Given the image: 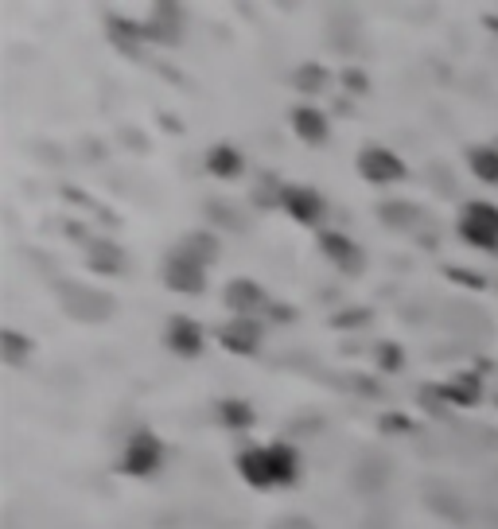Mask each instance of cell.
Returning a JSON list of instances; mask_svg holds the SVG:
<instances>
[{"label":"cell","mask_w":498,"mask_h":529,"mask_svg":"<svg viewBox=\"0 0 498 529\" xmlns=\"http://www.w3.org/2000/svg\"><path fill=\"white\" fill-rule=\"evenodd\" d=\"M288 121H292V133L308 144V148H323V144L331 141V121H327V113H323L316 102L292 106V117H288Z\"/></svg>","instance_id":"obj_12"},{"label":"cell","mask_w":498,"mask_h":529,"mask_svg":"<svg viewBox=\"0 0 498 529\" xmlns=\"http://www.w3.org/2000/svg\"><path fill=\"white\" fill-rule=\"evenodd\" d=\"M55 296H59V312L74 323H106L117 312V300L106 288H94L86 281H59Z\"/></svg>","instance_id":"obj_1"},{"label":"cell","mask_w":498,"mask_h":529,"mask_svg":"<svg viewBox=\"0 0 498 529\" xmlns=\"http://www.w3.org/2000/svg\"><path fill=\"white\" fill-rule=\"evenodd\" d=\"M292 319H296V312H292V308H281L277 300H273V308L265 312V323H292Z\"/></svg>","instance_id":"obj_28"},{"label":"cell","mask_w":498,"mask_h":529,"mask_svg":"<svg viewBox=\"0 0 498 529\" xmlns=\"http://www.w3.org/2000/svg\"><path fill=\"white\" fill-rule=\"evenodd\" d=\"M436 393H440L444 401H452V405H479L483 382H479V374H456V378H448Z\"/></svg>","instance_id":"obj_23"},{"label":"cell","mask_w":498,"mask_h":529,"mask_svg":"<svg viewBox=\"0 0 498 529\" xmlns=\"http://www.w3.org/2000/svg\"><path fill=\"white\" fill-rule=\"evenodd\" d=\"M355 172L374 187H390V183L409 179V164L386 144H362L355 156Z\"/></svg>","instance_id":"obj_4"},{"label":"cell","mask_w":498,"mask_h":529,"mask_svg":"<svg viewBox=\"0 0 498 529\" xmlns=\"http://www.w3.org/2000/svg\"><path fill=\"white\" fill-rule=\"evenodd\" d=\"M339 78H343V86H347L351 94H370V78H366L362 71H355V67H351V71H343Z\"/></svg>","instance_id":"obj_27"},{"label":"cell","mask_w":498,"mask_h":529,"mask_svg":"<svg viewBox=\"0 0 498 529\" xmlns=\"http://www.w3.org/2000/svg\"><path fill=\"white\" fill-rule=\"evenodd\" d=\"M292 86H296V94H304V98H320L331 90V71L323 67V63H300L296 71H292Z\"/></svg>","instance_id":"obj_21"},{"label":"cell","mask_w":498,"mask_h":529,"mask_svg":"<svg viewBox=\"0 0 498 529\" xmlns=\"http://www.w3.org/2000/svg\"><path fill=\"white\" fill-rule=\"evenodd\" d=\"M374 366L386 370V374H397V370H405V351L397 343H378L374 347Z\"/></svg>","instance_id":"obj_26"},{"label":"cell","mask_w":498,"mask_h":529,"mask_svg":"<svg viewBox=\"0 0 498 529\" xmlns=\"http://www.w3.org/2000/svg\"><path fill=\"white\" fill-rule=\"evenodd\" d=\"M160 281H164L168 292H176V296H203L207 284H211V277H207V265L183 257L176 249H168L164 265H160Z\"/></svg>","instance_id":"obj_6"},{"label":"cell","mask_w":498,"mask_h":529,"mask_svg":"<svg viewBox=\"0 0 498 529\" xmlns=\"http://www.w3.org/2000/svg\"><path fill=\"white\" fill-rule=\"evenodd\" d=\"M106 36L109 43L121 51V55H137L144 43V24L141 20H121V16H109L106 20Z\"/></svg>","instance_id":"obj_20"},{"label":"cell","mask_w":498,"mask_h":529,"mask_svg":"<svg viewBox=\"0 0 498 529\" xmlns=\"http://www.w3.org/2000/svg\"><path fill=\"white\" fill-rule=\"evenodd\" d=\"M234 467H238L242 483H249L253 491H269V487H273L269 444H249V448H242V452H238V459H234Z\"/></svg>","instance_id":"obj_13"},{"label":"cell","mask_w":498,"mask_h":529,"mask_svg":"<svg viewBox=\"0 0 498 529\" xmlns=\"http://www.w3.org/2000/svg\"><path fill=\"white\" fill-rule=\"evenodd\" d=\"M32 354H36V347H32L28 335H20L16 327H4L0 331V358L8 366H24V362H32Z\"/></svg>","instance_id":"obj_24"},{"label":"cell","mask_w":498,"mask_h":529,"mask_svg":"<svg viewBox=\"0 0 498 529\" xmlns=\"http://www.w3.org/2000/svg\"><path fill=\"white\" fill-rule=\"evenodd\" d=\"M172 249L211 269L214 261L222 257V234H218V230H207V226H203V230H187V234H179V242Z\"/></svg>","instance_id":"obj_14"},{"label":"cell","mask_w":498,"mask_h":529,"mask_svg":"<svg viewBox=\"0 0 498 529\" xmlns=\"http://www.w3.org/2000/svg\"><path fill=\"white\" fill-rule=\"evenodd\" d=\"M495 405H498V393H495Z\"/></svg>","instance_id":"obj_30"},{"label":"cell","mask_w":498,"mask_h":529,"mask_svg":"<svg viewBox=\"0 0 498 529\" xmlns=\"http://www.w3.org/2000/svg\"><path fill=\"white\" fill-rule=\"evenodd\" d=\"M281 195H285V183H281V179L257 176L253 191H249V203H253L257 211H277V207H281Z\"/></svg>","instance_id":"obj_25"},{"label":"cell","mask_w":498,"mask_h":529,"mask_svg":"<svg viewBox=\"0 0 498 529\" xmlns=\"http://www.w3.org/2000/svg\"><path fill=\"white\" fill-rule=\"evenodd\" d=\"M117 475H129V479H152L160 467H164V440L148 428H137L121 452H117Z\"/></svg>","instance_id":"obj_2"},{"label":"cell","mask_w":498,"mask_h":529,"mask_svg":"<svg viewBox=\"0 0 498 529\" xmlns=\"http://www.w3.org/2000/svg\"><path fill=\"white\" fill-rule=\"evenodd\" d=\"M214 421L230 432H246L257 424V409L249 405L246 397H218L214 401Z\"/></svg>","instance_id":"obj_18"},{"label":"cell","mask_w":498,"mask_h":529,"mask_svg":"<svg viewBox=\"0 0 498 529\" xmlns=\"http://www.w3.org/2000/svg\"><path fill=\"white\" fill-rule=\"evenodd\" d=\"M269 467H273V487H296L304 459L288 440H273L269 444Z\"/></svg>","instance_id":"obj_17"},{"label":"cell","mask_w":498,"mask_h":529,"mask_svg":"<svg viewBox=\"0 0 498 529\" xmlns=\"http://www.w3.org/2000/svg\"><path fill=\"white\" fill-rule=\"evenodd\" d=\"M320 253L347 277H358L366 269V249L358 246L351 234H339V230H320Z\"/></svg>","instance_id":"obj_11"},{"label":"cell","mask_w":498,"mask_h":529,"mask_svg":"<svg viewBox=\"0 0 498 529\" xmlns=\"http://www.w3.org/2000/svg\"><path fill=\"white\" fill-rule=\"evenodd\" d=\"M265 335H269V323L265 319H246V316H230L218 327V343L222 351L238 354V358H257L265 347Z\"/></svg>","instance_id":"obj_9"},{"label":"cell","mask_w":498,"mask_h":529,"mask_svg":"<svg viewBox=\"0 0 498 529\" xmlns=\"http://www.w3.org/2000/svg\"><path fill=\"white\" fill-rule=\"evenodd\" d=\"M144 24V39L148 43H160V47H179L187 36V8L172 4V0H160L148 8V20Z\"/></svg>","instance_id":"obj_8"},{"label":"cell","mask_w":498,"mask_h":529,"mask_svg":"<svg viewBox=\"0 0 498 529\" xmlns=\"http://www.w3.org/2000/svg\"><path fill=\"white\" fill-rule=\"evenodd\" d=\"M467 168L479 183L498 187V144H471L467 148Z\"/></svg>","instance_id":"obj_22"},{"label":"cell","mask_w":498,"mask_h":529,"mask_svg":"<svg viewBox=\"0 0 498 529\" xmlns=\"http://www.w3.org/2000/svg\"><path fill=\"white\" fill-rule=\"evenodd\" d=\"M164 347L176 354V358H187V362H195L203 347H207V327L199 323L195 316H168L164 323Z\"/></svg>","instance_id":"obj_10"},{"label":"cell","mask_w":498,"mask_h":529,"mask_svg":"<svg viewBox=\"0 0 498 529\" xmlns=\"http://www.w3.org/2000/svg\"><path fill=\"white\" fill-rule=\"evenodd\" d=\"M409 421H401V417H386V432H405Z\"/></svg>","instance_id":"obj_29"},{"label":"cell","mask_w":498,"mask_h":529,"mask_svg":"<svg viewBox=\"0 0 498 529\" xmlns=\"http://www.w3.org/2000/svg\"><path fill=\"white\" fill-rule=\"evenodd\" d=\"M456 234L463 246L479 249V253H498V207L487 199L463 203L460 218H456Z\"/></svg>","instance_id":"obj_3"},{"label":"cell","mask_w":498,"mask_h":529,"mask_svg":"<svg viewBox=\"0 0 498 529\" xmlns=\"http://www.w3.org/2000/svg\"><path fill=\"white\" fill-rule=\"evenodd\" d=\"M203 164H207V176L214 179H242L246 176V156H242V148L230 141H218L207 148V156H203Z\"/></svg>","instance_id":"obj_16"},{"label":"cell","mask_w":498,"mask_h":529,"mask_svg":"<svg viewBox=\"0 0 498 529\" xmlns=\"http://www.w3.org/2000/svg\"><path fill=\"white\" fill-rule=\"evenodd\" d=\"M378 222H382L386 230L405 234V230H413V226L425 222V211H421L417 203H409V199H386V203L378 207Z\"/></svg>","instance_id":"obj_19"},{"label":"cell","mask_w":498,"mask_h":529,"mask_svg":"<svg viewBox=\"0 0 498 529\" xmlns=\"http://www.w3.org/2000/svg\"><path fill=\"white\" fill-rule=\"evenodd\" d=\"M86 265L98 277H121L129 269V253L117 242H109V238H94V242H86Z\"/></svg>","instance_id":"obj_15"},{"label":"cell","mask_w":498,"mask_h":529,"mask_svg":"<svg viewBox=\"0 0 498 529\" xmlns=\"http://www.w3.org/2000/svg\"><path fill=\"white\" fill-rule=\"evenodd\" d=\"M222 308L230 316L265 319V312L273 308V296L265 292V284L253 281V277H234V281L222 284Z\"/></svg>","instance_id":"obj_5"},{"label":"cell","mask_w":498,"mask_h":529,"mask_svg":"<svg viewBox=\"0 0 498 529\" xmlns=\"http://www.w3.org/2000/svg\"><path fill=\"white\" fill-rule=\"evenodd\" d=\"M281 211H285L292 222L308 226V230H323V222H327V211H331V207H327L323 191H316V187H308V183H285Z\"/></svg>","instance_id":"obj_7"}]
</instances>
